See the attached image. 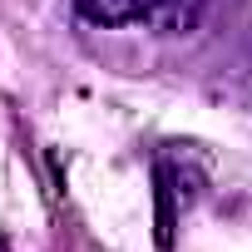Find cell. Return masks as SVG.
I'll list each match as a JSON object with an SVG mask.
<instances>
[{"mask_svg": "<svg viewBox=\"0 0 252 252\" xmlns=\"http://www.w3.org/2000/svg\"><path fill=\"white\" fill-rule=\"evenodd\" d=\"M74 10L89 25H163V30H188L198 20V0H74Z\"/></svg>", "mask_w": 252, "mask_h": 252, "instance_id": "6da1fadb", "label": "cell"}]
</instances>
